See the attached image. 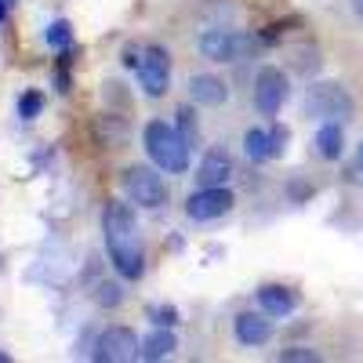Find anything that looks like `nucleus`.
Masks as SVG:
<instances>
[{
  "mask_svg": "<svg viewBox=\"0 0 363 363\" xmlns=\"http://www.w3.org/2000/svg\"><path fill=\"white\" fill-rule=\"evenodd\" d=\"M106 251L113 269L120 272L124 280H138L145 272V247H142V236H138V222L131 215L128 203H109L106 207Z\"/></svg>",
  "mask_w": 363,
  "mask_h": 363,
  "instance_id": "1",
  "label": "nucleus"
},
{
  "mask_svg": "<svg viewBox=\"0 0 363 363\" xmlns=\"http://www.w3.org/2000/svg\"><path fill=\"white\" fill-rule=\"evenodd\" d=\"M142 142H145L149 160H153L160 171L178 174V171L189 167V149L193 145L186 142V135H182L178 128L164 124V120H149L145 131H142Z\"/></svg>",
  "mask_w": 363,
  "mask_h": 363,
  "instance_id": "2",
  "label": "nucleus"
},
{
  "mask_svg": "<svg viewBox=\"0 0 363 363\" xmlns=\"http://www.w3.org/2000/svg\"><path fill=\"white\" fill-rule=\"evenodd\" d=\"M306 113L313 120H345L352 113V99H349V91L335 80H320L306 91Z\"/></svg>",
  "mask_w": 363,
  "mask_h": 363,
  "instance_id": "3",
  "label": "nucleus"
},
{
  "mask_svg": "<svg viewBox=\"0 0 363 363\" xmlns=\"http://www.w3.org/2000/svg\"><path fill=\"white\" fill-rule=\"evenodd\" d=\"M120 189H124V196L138 207H164L167 203V186H164V178L157 171H149V167H124L120 171Z\"/></svg>",
  "mask_w": 363,
  "mask_h": 363,
  "instance_id": "4",
  "label": "nucleus"
},
{
  "mask_svg": "<svg viewBox=\"0 0 363 363\" xmlns=\"http://www.w3.org/2000/svg\"><path fill=\"white\" fill-rule=\"evenodd\" d=\"M287 95H291V80H287L284 69L265 66V69L255 77V106H258L262 116H277V113L284 109Z\"/></svg>",
  "mask_w": 363,
  "mask_h": 363,
  "instance_id": "5",
  "label": "nucleus"
},
{
  "mask_svg": "<svg viewBox=\"0 0 363 363\" xmlns=\"http://www.w3.org/2000/svg\"><path fill=\"white\" fill-rule=\"evenodd\" d=\"M138 84L149 99L167 95L171 87V55L164 48H142V62H138Z\"/></svg>",
  "mask_w": 363,
  "mask_h": 363,
  "instance_id": "6",
  "label": "nucleus"
},
{
  "mask_svg": "<svg viewBox=\"0 0 363 363\" xmlns=\"http://www.w3.org/2000/svg\"><path fill=\"white\" fill-rule=\"evenodd\" d=\"M233 203L236 200H233V193L225 186H200V193H193L186 200V215L193 222H215V218L229 215Z\"/></svg>",
  "mask_w": 363,
  "mask_h": 363,
  "instance_id": "7",
  "label": "nucleus"
},
{
  "mask_svg": "<svg viewBox=\"0 0 363 363\" xmlns=\"http://www.w3.org/2000/svg\"><path fill=\"white\" fill-rule=\"evenodd\" d=\"M138 356V338L131 327H109L95 342V359L99 363H124Z\"/></svg>",
  "mask_w": 363,
  "mask_h": 363,
  "instance_id": "8",
  "label": "nucleus"
},
{
  "mask_svg": "<svg viewBox=\"0 0 363 363\" xmlns=\"http://www.w3.org/2000/svg\"><path fill=\"white\" fill-rule=\"evenodd\" d=\"M272 320V316H269ZM265 320V313H240L233 320V335L240 345H247V349H258V345H269L272 338V323Z\"/></svg>",
  "mask_w": 363,
  "mask_h": 363,
  "instance_id": "9",
  "label": "nucleus"
},
{
  "mask_svg": "<svg viewBox=\"0 0 363 363\" xmlns=\"http://www.w3.org/2000/svg\"><path fill=\"white\" fill-rule=\"evenodd\" d=\"M258 306H262L265 316L284 320V316H291V313L298 309V294H294L291 287H280V284H265V287L258 291Z\"/></svg>",
  "mask_w": 363,
  "mask_h": 363,
  "instance_id": "10",
  "label": "nucleus"
},
{
  "mask_svg": "<svg viewBox=\"0 0 363 363\" xmlns=\"http://www.w3.org/2000/svg\"><path fill=\"white\" fill-rule=\"evenodd\" d=\"M240 48V37H233L229 29H207L200 37V55L211 58V62H233Z\"/></svg>",
  "mask_w": 363,
  "mask_h": 363,
  "instance_id": "11",
  "label": "nucleus"
},
{
  "mask_svg": "<svg viewBox=\"0 0 363 363\" xmlns=\"http://www.w3.org/2000/svg\"><path fill=\"white\" fill-rule=\"evenodd\" d=\"M189 95L200 106H222L229 99V84L222 77H215V73H196L189 80Z\"/></svg>",
  "mask_w": 363,
  "mask_h": 363,
  "instance_id": "12",
  "label": "nucleus"
},
{
  "mask_svg": "<svg viewBox=\"0 0 363 363\" xmlns=\"http://www.w3.org/2000/svg\"><path fill=\"white\" fill-rule=\"evenodd\" d=\"M196 178H200V186H225V182L233 178V160H229L225 149H211V153L200 160Z\"/></svg>",
  "mask_w": 363,
  "mask_h": 363,
  "instance_id": "13",
  "label": "nucleus"
},
{
  "mask_svg": "<svg viewBox=\"0 0 363 363\" xmlns=\"http://www.w3.org/2000/svg\"><path fill=\"white\" fill-rule=\"evenodd\" d=\"M313 142H316V153H320L323 160H338L342 149H345V131H342L338 120H323Z\"/></svg>",
  "mask_w": 363,
  "mask_h": 363,
  "instance_id": "14",
  "label": "nucleus"
},
{
  "mask_svg": "<svg viewBox=\"0 0 363 363\" xmlns=\"http://www.w3.org/2000/svg\"><path fill=\"white\" fill-rule=\"evenodd\" d=\"M174 345H178V338H174V330H171V327L164 323V327H157L153 335H149V338L142 342L138 356H142V359H149V363H157V359L171 356V352H174Z\"/></svg>",
  "mask_w": 363,
  "mask_h": 363,
  "instance_id": "15",
  "label": "nucleus"
},
{
  "mask_svg": "<svg viewBox=\"0 0 363 363\" xmlns=\"http://www.w3.org/2000/svg\"><path fill=\"white\" fill-rule=\"evenodd\" d=\"M244 153H247V160H255V164L272 160V157H277L272 131H265V128H247V135H244Z\"/></svg>",
  "mask_w": 363,
  "mask_h": 363,
  "instance_id": "16",
  "label": "nucleus"
},
{
  "mask_svg": "<svg viewBox=\"0 0 363 363\" xmlns=\"http://www.w3.org/2000/svg\"><path fill=\"white\" fill-rule=\"evenodd\" d=\"M44 40H48V48H69L73 44V26L66 22V18H58V22H51L48 26V33H44Z\"/></svg>",
  "mask_w": 363,
  "mask_h": 363,
  "instance_id": "17",
  "label": "nucleus"
},
{
  "mask_svg": "<svg viewBox=\"0 0 363 363\" xmlns=\"http://www.w3.org/2000/svg\"><path fill=\"white\" fill-rule=\"evenodd\" d=\"M40 106H44L40 91H26V95L18 99V116H22V120H33V116L40 113Z\"/></svg>",
  "mask_w": 363,
  "mask_h": 363,
  "instance_id": "18",
  "label": "nucleus"
},
{
  "mask_svg": "<svg viewBox=\"0 0 363 363\" xmlns=\"http://www.w3.org/2000/svg\"><path fill=\"white\" fill-rule=\"evenodd\" d=\"M178 124H182V135H186V142H189V145H196V124H193L189 106H182V109H178Z\"/></svg>",
  "mask_w": 363,
  "mask_h": 363,
  "instance_id": "19",
  "label": "nucleus"
},
{
  "mask_svg": "<svg viewBox=\"0 0 363 363\" xmlns=\"http://www.w3.org/2000/svg\"><path fill=\"white\" fill-rule=\"evenodd\" d=\"M95 298H99V306L109 309V306H116V301H120V287L116 284H99V294Z\"/></svg>",
  "mask_w": 363,
  "mask_h": 363,
  "instance_id": "20",
  "label": "nucleus"
},
{
  "mask_svg": "<svg viewBox=\"0 0 363 363\" xmlns=\"http://www.w3.org/2000/svg\"><path fill=\"white\" fill-rule=\"evenodd\" d=\"M280 359H309V363H313V359H320V356H316L313 349H287V352H280Z\"/></svg>",
  "mask_w": 363,
  "mask_h": 363,
  "instance_id": "21",
  "label": "nucleus"
},
{
  "mask_svg": "<svg viewBox=\"0 0 363 363\" xmlns=\"http://www.w3.org/2000/svg\"><path fill=\"white\" fill-rule=\"evenodd\" d=\"M138 62H142V48H124V66L138 73Z\"/></svg>",
  "mask_w": 363,
  "mask_h": 363,
  "instance_id": "22",
  "label": "nucleus"
},
{
  "mask_svg": "<svg viewBox=\"0 0 363 363\" xmlns=\"http://www.w3.org/2000/svg\"><path fill=\"white\" fill-rule=\"evenodd\" d=\"M284 142H287V131H284V128H277V131H272V145H277V157L284 153Z\"/></svg>",
  "mask_w": 363,
  "mask_h": 363,
  "instance_id": "23",
  "label": "nucleus"
},
{
  "mask_svg": "<svg viewBox=\"0 0 363 363\" xmlns=\"http://www.w3.org/2000/svg\"><path fill=\"white\" fill-rule=\"evenodd\" d=\"M352 171H356V178H363V142L356 145V164H352Z\"/></svg>",
  "mask_w": 363,
  "mask_h": 363,
  "instance_id": "24",
  "label": "nucleus"
},
{
  "mask_svg": "<svg viewBox=\"0 0 363 363\" xmlns=\"http://www.w3.org/2000/svg\"><path fill=\"white\" fill-rule=\"evenodd\" d=\"M352 11H356V15L363 18V0H352Z\"/></svg>",
  "mask_w": 363,
  "mask_h": 363,
  "instance_id": "25",
  "label": "nucleus"
},
{
  "mask_svg": "<svg viewBox=\"0 0 363 363\" xmlns=\"http://www.w3.org/2000/svg\"><path fill=\"white\" fill-rule=\"evenodd\" d=\"M4 359H8V356H4V352H0V363H4Z\"/></svg>",
  "mask_w": 363,
  "mask_h": 363,
  "instance_id": "26",
  "label": "nucleus"
}]
</instances>
